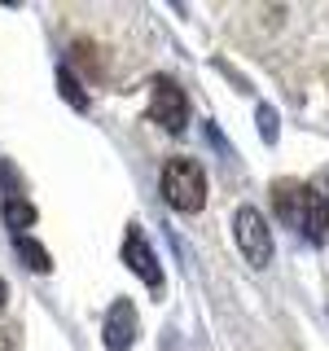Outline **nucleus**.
<instances>
[{"mask_svg":"<svg viewBox=\"0 0 329 351\" xmlns=\"http://www.w3.org/2000/svg\"><path fill=\"white\" fill-rule=\"evenodd\" d=\"M162 197H167L175 211H184V215L202 211V202H206V171H202V162L171 158L167 167H162Z\"/></svg>","mask_w":329,"mask_h":351,"instance_id":"1","label":"nucleus"},{"mask_svg":"<svg viewBox=\"0 0 329 351\" xmlns=\"http://www.w3.org/2000/svg\"><path fill=\"white\" fill-rule=\"evenodd\" d=\"M233 228H237V246H241V255H246V263L263 268V263L272 259V233H268V224H263V215L255 206H241Z\"/></svg>","mask_w":329,"mask_h":351,"instance_id":"2","label":"nucleus"},{"mask_svg":"<svg viewBox=\"0 0 329 351\" xmlns=\"http://www.w3.org/2000/svg\"><path fill=\"white\" fill-rule=\"evenodd\" d=\"M149 119L162 132H180L189 123V101L171 80H154V97H149Z\"/></svg>","mask_w":329,"mask_h":351,"instance_id":"3","label":"nucleus"},{"mask_svg":"<svg viewBox=\"0 0 329 351\" xmlns=\"http://www.w3.org/2000/svg\"><path fill=\"white\" fill-rule=\"evenodd\" d=\"M123 259H127V268L132 272H141V277H145V285L154 294L162 290V268H158V259H154V250H149V241L136 233V228H132L127 233V241H123Z\"/></svg>","mask_w":329,"mask_h":351,"instance_id":"4","label":"nucleus"},{"mask_svg":"<svg viewBox=\"0 0 329 351\" xmlns=\"http://www.w3.org/2000/svg\"><path fill=\"white\" fill-rule=\"evenodd\" d=\"M101 338H106V347H110V351H127V347H132V338H136V312H132V303H127V299H119L114 307H110Z\"/></svg>","mask_w":329,"mask_h":351,"instance_id":"5","label":"nucleus"},{"mask_svg":"<svg viewBox=\"0 0 329 351\" xmlns=\"http://www.w3.org/2000/svg\"><path fill=\"white\" fill-rule=\"evenodd\" d=\"M299 228L312 241H321L329 233V184H325L321 193H316V189H303V224Z\"/></svg>","mask_w":329,"mask_h":351,"instance_id":"6","label":"nucleus"},{"mask_svg":"<svg viewBox=\"0 0 329 351\" xmlns=\"http://www.w3.org/2000/svg\"><path fill=\"white\" fill-rule=\"evenodd\" d=\"M272 206H277V215L285 219V224H303V189L290 180L272 184Z\"/></svg>","mask_w":329,"mask_h":351,"instance_id":"7","label":"nucleus"},{"mask_svg":"<svg viewBox=\"0 0 329 351\" xmlns=\"http://www.w3.org/2000/svg\"><path fill=\"white\" fill-rule=\"evenodd\" d=\"M31 219H36V206H31L27 197H9V202H5V224L9 228H18V233H22Z\"/></svg>","mask_w":329,"mask_h":351,"instance_id":"8","label":"nucleus"},{"mask_svg":"<svg viewBox=\"0 0 329 351\" xmlns=\"http://www.w3.org/2000/svg\"><path fill=\"white\" fill-rule=\"evenodd\" d=\"M18 255H22L27 268H36V272H49L53 268V259L44 255V246H40V241H31V237H18Z\"/></svg>","mask_w":329,"mask_h":351,"instance_id":"9","label":"nucleus"},{"mask_svg":"<svg viewBox=\"0 0 329 351\" xmlns=\"http://www.w3.org/2000/svg\"><path fill=\"white\" fill-rule=\"evenodd\" d=\"M58 84H62V93L71 97L75 106H80V110H88V97L80 93V84H75V75H71V71H62V75H58Z\"/></svg>","mask_w":329,"mask_h":351,"instance_id":"10","label":"nucleus"},{"mask_svg":"<svg viewBox=\"0 0 329 351\" xmlns=\"http://www.w3.org/2000/svg\"><path fill=\"white\" fill-rule=\"evenodd\" d=\"M5 299H9V290H5V281H0V307H5Z\"/></svg>","mask_w":329,"mask_h":351,"instance_id":"11","label":"nucleus"}]
</instances>
